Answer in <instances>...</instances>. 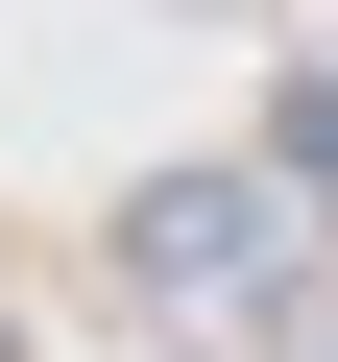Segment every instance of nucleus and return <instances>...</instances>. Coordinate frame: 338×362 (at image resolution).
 <instances>
[{
    "label": "nucleus",
    "mask_w": 338,
    "mask_h": 362,
    "mask_svg": "<svg viewBox=\"0 0 338 362\" xmlns=\"http://www.w3.org/2000/svg\"><path fill=\"white\" fill-rule=\"evenodd\" d=\"M121 290H145V314H242V338H266V314L314 290V194H290L266 145H242V169H145V194H121Z\"/></svg>",
    "instance_id": "1"
},
{
    "label": "nucleus",
    "mask_w": 338,
    "mask_h": 362,
    "mask_svg": "<svg viewBox=\"0 0 338 362\" xmlns=\"http://www.w3.org/2000/svg\"><path fill=\"white\" fill-rule=\"evenodd\" d=\"M266 169H290L314 218H338V73H290V97H266Z\"/></svg>",
    "instance_id": "2"
},
{
    "label": "nucleus",
    "mask_w": 338,
    "mask_h": 362,
    "mask_svg": "<svg viewBox=\"0 0 338 362\" xmlns=\"http://www.w3.org/2000/svg\"><path fill=\"white\" fill-rule=\"evenodd\" d=\"M0 362H25V314H0Z\"/></svg>",
    "instance_id": "3"
}]
</instances>
